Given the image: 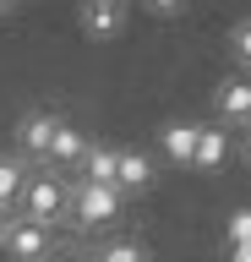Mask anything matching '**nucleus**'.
I'll use <instances>...</instances> for the list:
<instances>
[{"mask_svg": "<svg viewBox=\"0 0 251 262\" xmlns=\"http://www.w3.org/2000/svg\"><path fill=\"white\" fill-rule=\"evenodd\" d=\"M71 213H77V224H109L120 213V186H93V180H77L71 186Z\"/></svg>", "mask_w": 251, "mask_h": 262, "instance_id": "f257e3e1", "label": "nucleus"}, {"mask_svg": "<svg viewBox=\"0 0 251 262\" xmlns=\"http://www.w3.org/2000/svg\"><path fill=\"white\" fill-rule=\"evenodd\" d=\"M71 196H66V186L55 175H28V191H22V219H33V224H50L55 213L66 208Z\"/></svg>", "mask_w": 251, "mask_h": 262, "instance_id": "f03ea898", "label": "nucleus"}, {"mask_svg": "<svg viewBox=\"0 0 251 262\" xmlns=\"http://www.w3.org/2000/svg\"><path fill=\"white\" fill-rule=\"evenodd\" d=\"M55 131H60V115H50V110H28V115L17 120V142H22V153H33V159L50 164Z\"/></svg>", "mask_w": 251, "mask_h": 262, "instance_id": "7ed1b4c3", "label": "nucleus"}, {"mask_svg": "<svg viewBox=\"0 0 251 262\" xmlns=\"http://www.w3.org/2000/svg\"><path fill=\"white\" fill-rule=\"evenodd\" d=\"M213 104H218V115H224L230 126H251V77H224Z\"/></svg>", "mask_w": 251, "mask_h": 262, "instance_id": "20e7f679", "label": "nucleus"}, {"mask_svg": "<svg viewBox=\"0 0 251 262\" xmlns=\"http://www.w3.org/2000/svg\"><path fill=\"white\" fill-rule=\"evenodd\" d=\"M6 251L22 262H38L50 251V224H33V219H17V224L6 229Z\"/></svg>", "mask_w": 251, "mask_h": 262, "instance_id": "39448f33", "label": "nucleus"}, {"mask_svg": "<svg viewBox=\"0 0 251 262\" xmlns=\"http://www.w3.org/2000/svg\"><path fill=\"white\" fill-rule=\"evenodd\" d=\"M197 137H202L197 120H169V126L158 131V142H164V153L175 164H197Z\"/></svg>", "mask_w": 251, "mask_h": 262, "instance_id": "423d86ee", "label": "nucleus"}, {"mask_svg": "<svg viewBox=\"0 0 251 262\" xmlns=\"http://www.w3.org/2000/svg\"><path fill=\"white\" fill-rule=\"evenodd\" d=\"M82 180H93V186H115V180H120V147L93 142L87 159H82Z\"/></svg>", "mask_w": 251, "mask_h": 262, "instance_id": "0eeeda50", "label": "nucleus"}, {"mask_svg": "<svg viewBox=\"0 0 251 262\" xmlns=\"http://www.w3.org/2000/svg\"><path fill=\"white\" fill-rule=\"evenodd\" d=\"M87 137L77 126H71V120H60V131H55V147H50V164H82L87 159Z\"/></svg>", "mask_w": 251, "mask_h": 262, "instance_id": "6e6552de", "label": "nucleus"}, {"mask_svg": "<svg viewBox=\"0 0 251 262\" xmlns=\"http://www.w3.org/2000/svg\"><path fill=\"white\" fill-rule=\"evenodd\" d=\"M120 22H126V6L120 0H87L82 6V28L87 33H115Z\"/></svg>", "mask_w": 251, "mask_h": 262, "instance_id": "1a4fd4ad", "label": "nucleus"}, {"mask_svg": "<svg viewBox=\"0 0 251 262\" xmlns=\"http://www.w3.org/2000/svg\"><path fill=\"white\" fill-rule=\"evenodd\" d=\"M153 180V164H148V153H131V147H120V191H142Z\"/></svg>", "mask_w": 251, "mask_h": 262, "instance_id": "9d476101", "label": "nucleus"}, {"mask_svg": "<svg viewBox=\"0 0 251 262\" xmlns=\"http://www.w3.org/2000/svg\"><path fill=\"white\" fill-rule=\"evenodd\" d=\"M224 153H230V137H224L218 126H202V137H197V164H202V169H218Z\"/></svg>", "mask_w": 251, "mask_h": 262, "instance_id": "9b49d317", "label": "nucleus"}, {"mask_svg": "<svg viewBox=\"0 0 251 262\" xmlns=\"http://www.w3.org/2000/svg\"><path fill=\"white\" fill-rule=\"evenodd\" d=\"M22 191H28V169H22L17 159H0V202L11 208Z\"/></svg>", "mask_w": 251, "mask_h": 262, "instance_id": "f8f14e48", "label": "nucleus"}, {"mask_svg": "<svg viewBox=\"0 0 251 262\" xmlns=\"http://www.w3.org/2000/svg\"><path fill=\"white\" fill-rule=\"evenodd\" d=\"M93 262H148V246L142 241H109L93 251Z\"/></svg>", "mask_w": 251, "mask_h": 262, "instance_id": "ddd939ff", "label": "nucleus"}, {"mask_svg": "<svg viewBox=\"0 0 251 262\" xmlns=\"http://www.w3.org/2000/svg\"><path fill=\"white\" fill-rule=\"evenodd\" d=\"M230 49H235V60H240V66H251V16H246V22H235Z\"/></svg>", "mask_w": 251, "mask_h": 262, "instance_id": "4468645a", "label": "nucleus"}, {"mask_svg": "<svg viewBox=\"0 0 251 262\" xmlns=\"http://www.w3.org/2000/svg\"><path fill=\"white\" fill-rule=\"evenodd\" d=\"M230 246H251V208L230 213Z\"/></svg>", "mask_w": 251, "mask_h": 262, "instance_id": "2eb2a0df", "label": "nucleus"}, {"mask_svg": "<svg viewBox=\"0 0 251 262\" xmlns=\"http://www.w3.org/2000/svg\"><path fill=\"white\" fill-rule=\"evenodd\" d=\"M17 224V219H11V208H6V202H0V241H6V229Z\"/></svg>", "mask_w": 251, "mask_h": 262, "instance_id": "dca6fc26", "label": "nucleus"}, {"mask_svg": "<svg viewBox=\"0 0 251 262\" xmlns=\"http://www.w3.org/2000/svg\"><path fill=\"white\" fill-rule=\"evenodd\" d=\"M246 164H251V142H246Z\"/></svg>", "mask_w": 251, "mask_h": 262, "instance_id": "f3484780", "label": "nucleus"}, {"mask_svg": "<svg viewBox=\"0 0 251 262\" xmlns=\"http://www.w3.org/2000/svg\"><path fill=\"white\" fill-rule=\"evenodd\" d=\"M0 11H6V6H0Z\"/></svg>", "mask_w": 251, "mask_h": 262, "instance_id": "a211bd4d", "label": "nucleus"}]
</instances>
